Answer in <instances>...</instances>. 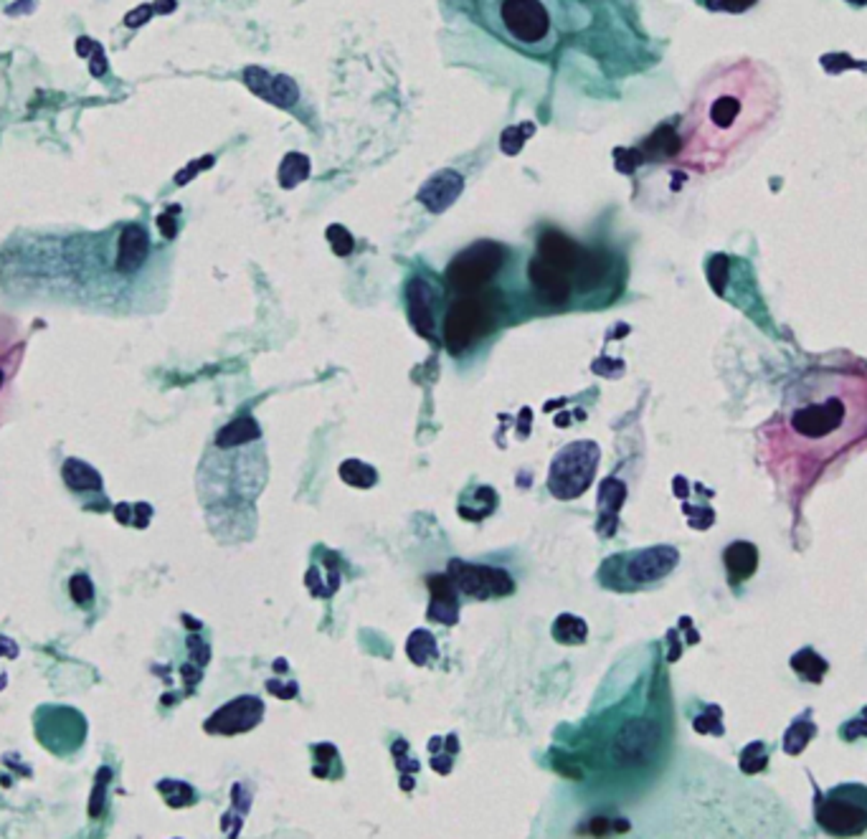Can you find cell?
Wrapping results in <instances>:
<instances>
[{"instance_id": "44dd1931", "label": "cell", "mask_w": 867, "mask_h": 839, "mask_svg": "<svg viewBox=\"0 0 867 839\" xmlns=\"http://www.w3.org/2000/svg\"><path fill=\"white\" fill-rule=\"evenodd\" d=\"M62 477H64L66 487L74 489V492H84V489H102V484H104L102 474H99L92 465L81 462V459H77V457L66 459L64 467H62Z\"/></svg>"}, {"instance_id": "f35d334b", "label": "cell", "mask_w": 867, "mask_h": 839, "mask_svg": "<svg viewBox=\"0 0 867 839\" xmlns=\"http://www.w3.org/2000/svg\"><path fill=\"white\" fill-rule=\"evenodd\" d=\"M96 49V44L92 41V38H79L77 41V53H81V56H87L89 51H95Z\"/></svg>"}, {"instance_id": "ab89813d", "label": "cell", "mask_w": 867, "mask_h": 839, "mask_svg": "<svg viewBox=\"0 0 867 839\" xmlns=\"http://www.w3.org/2000/svg\"><path fill=\"white\" fill-rule=\"evenodd\" d=\"M847 3H857V5H863L865 0H847Z\"/></svg>"}, {"instance_id": "2e32d148", "label": "cell", "mask_w": 867, "mask_h": 839, "mask_svg": "<svg viewBox=\"0 0 867 839\" xmlns=\"http://www.w3.org/2000/svg\"><path fill=\"white\" fill-rule=\"evenodd\" d=\"M409 315L411 325L418 335L432 338L436 327V315H434V290L424 279H414L409 284Z\"/></svg>"}, {"instance_id": "1f68e13d", "label": "cell", "mask_w": 867, "mask_h": 839, "mask_svg": "<svg viewBox=\"0 0 867 839\" xmlns=\"http://www.w3.org/2000/svg\"><path fill=\"white\" fill-rule=\"evenodd\" d=\"M761 748H764L761 743H754L751 748L743 751V756H740V769H743L746 774H758V771L766 766V753H764Z\"/></svg>"}, {"instance_id": "6da1fadb", "label": "cell", "mask_w": 867, "mask_h": 839, "mask_svg": "<svg viewBox=\"0 0 867 839\" xmlns=\"http://www.w3.org/2000/svg\"><path fill=\"white\" fill-rule=\"evenodd\" d=\"M781 89L769 66L756 59L721 64L692 99L677 160L695 173H713L736 158L779 114Z\"/></svg>"}, {"instance_id": "d4e9b609", "label": "cell", "mask_w": 867, "mask_h": 839, "mask_svg": "<svg viewBox=\"0 0 867 839\" xmlns=\"http://www.w3.org/2000/svg\"><path fill=\"white\" fill-rule=\"evenodd\" d=\"M340 477H343V482L353 484V487H358V489H368V487H373V484L378 482L376 469L368 467V465H363V462H358V459H348V462H343V467H340Z\"/></svg>"}, {"instance_id": "ac0fdd59", "label": "cell", "mask_w": 867, "mask_h": 839, "mask_svg": "<svg viewBox=\"0 0 867 839\" xmlns=\"http://www.w3.org/2000/svg\"><path fill=\"white\" fill-rule=\"evenodd\" d=\"M432 586V609L429 619L442 621V624H454L457 621V588L450 581V576H436L429 579Z\"/></svg>"}, {"instance_id": "8d00e7d4", "label": "cell", "mask_w": 867, "mask_h": 839, "mask_svg": "<svg viewBox=\"0 0 867 839\" xmlns=\"http://www.w3.org/2000/svg\"><path fill=\"white\" fill-rule=\"evenodd\" d=\"M150 18V8L147 5H143L140 11H135V13H129L125 21H128V26H140V23H144Z\"/></svg>"}, {"instance_id": "277c9868", "label": "cell", "mask_w": 867, "mask_h": 839, "mask_svg": "<svg viewBox=\"0 0 867 839\" xmlns=\"http://www.w3.org/2000/svg\"><path fill=\"white\" fill-rule=\"evenodd\" d=\"M677 561L680 555L670 546H655L640 553H619L601 563L599 581L611 591H637L670 576Z\"/></svg>"}, {"instance_id": "83f0119b", "label": "cell", "mask_w": 867, "mask_h": 839, "mask_svg": "<svg viewBox=\"0 0 867 839\" xmlns=\"http://www.w3.org/2000/svg\"><path fill=\"white\" fill-rule=\"evenodd\" d=\"M432 654H436V642H434L432 634L424 629L414 631L411 639H409V657L417 664H426Z\"/></svg>"}, {"instance_id": "d6a6232c", "label": "cell", "mask_w": 867, "mask_h": 839, "mask_svg": "<svg viewBox=\"0 0 867 839\" xmlns=\"http://www.w3.org/2000/svg\"><path fill=\"white\" fill-rule=\"evenodd\" d=\"M327 239H330V246H333V251H335L337 257H345V254L353 251V236L343 226L327 228Z\"/></svg>"}, {"instance_id": "603a6c76", "label": "cell", "mask_w": 867, "mask_h": 839, "mask_svg": "<svg viewBox=\"0 0 867 839\" xmlns=\"http://www.w3.org/2000/svg\"><path fill=\"white\" fill-rule=\"evenodd\" d=\"M586 634H589L586 621L571 616V613H563L553 624V639H558L561 645H581L586 639Z\"/></svg>"}, {"instance_id": "52a82bcc", "label": "cell", "mask_w": 867, "mask_h": 839, "mask_svg": "<svg viewBox=\"0 0 867 839\" xmlns=\"http://www.w3.org/2000/svg\"><path fill=\"white\" fill-rule=\"evenodd\" d=\"M495 325V305L490 297L467 292L462 294L447 312L444 323V342L450 353H462L472 348L480 338H484Z\"/></svg>"}, {"instance_id": "9a60e30c", "label": "cell", "mask_w": 867, "mask_h": 839, "mask_svg": "<svg viewBox=\"0 0 867 839\" xmlns=\"http://www.w3.org/2000/svg\"><path fill=\"white\" fill-rule=\"evenodd\" d=\"M530 282H533L535 290L541 292V297L548 300L550 305H561V302L568 300V294H571L568 275L561 272V269H556V267H550L541 257L530 261Z\"/></svg>"}, {"instance_id": "d590c367", "label": "cell", "mask_w": 867, "mask_h": 839, "mask_svg": "<svg viewBox=\"0 0 867 839\" xmlns=\"http://www.w3.org/2000/svg\"><path fill=\"white\" fill-rule=\"evenodd\" d=\"M188 645L193 646V657H195V660L201 662V664H206V660H209V652H206V645H203V642H201L198 637H191V639H188Z\"/></svg>"}, {"instance_id": "ba28073f", "label": "cell", "mask_w": 867, "mask_h": 839, "mask_svg": "<svg viewBox=\"0 0 867 839\" xmlns=\"http://www.w3.org/2000/svg\"><path fill=\"white\" fill-rule=\"evenodd\" d=\"M87 736V720L74 708H41L36 712V738L51 753L77 751Z\"/></svg>"}, {"instance_id": "8fae6325", "label": "cell", "mask_w": 867, "mask_h": 839, "mask_svg": "<svg viewBox=\"0 0 867 839\" xmlns=\"http://www.w3.org/2000/svg\"><path fill=\"white\" fill-rule=\"evenodd\" d=\"M450 581L457 591H462L469 598H492L508 596L515 591V581L502 568L490 565H469L462 561L450 563Z\"/></svg>"}, {"instance_id": "3957f363", "label": "cell", "mask_w": 867, "mask_h": 839, "mask_svg": "<svg viewBox=\"0 0 867 839\" xmlns=\"http://www.w3.org/2000/svg\"><path fill=\"white\" fill-rule=\"evenodd\" d=\"M482 26L528 56H548L561 44V0H475Z\"/></svg>"}, {"instance_id": "d6986e66", "label": "cell", "mask_w": 867, "mask_h": 839, "mask_svg": "<svg viewBox=\"0 0 867 839\" xmlns=\"http://www.w3.org/2000/svg\"><path fill=\"white\" fill-rule=\"evenodd\" d=\"M722 558H725V568H728L731 579L739 583V581H746V579H751V576L756 573V565H758V550H756V546H751V543L739 540V543H733L731 548L725 550Z\"/></svg>"}, {"instance_id": "e575fe53", "label": "cell", "mask_w": 867, "mask_h": 839, "mask_svg": "<svg viewBox=\"0 0 867 839\" xmlns=\"http://www.w3.org/2000/svg\"><path fill=\"white\" fill-rule=\"evenodd\" d=\"M107 71V59H104V51L96 46L95 56H92V77H104Z\"/></svg>"}, {"instance_id": "4316f807", "label": "cell", "mask_w": 867, "mask_h": 839, "mask_svg": "<svg viewBox=\"0 0 867 839\" xmlns=\"http://www.w3.org/2000/svg\"><path fill=\"white\" fill-rule=\"evenodd\" d=\"M814 733H817L814 723L806 720V718H799V720L787 730V738H784V748H787V753H791V756L802 753L804 745L814 738Z\"/></svg>"}, {"instance_id": "f1b7e54d", "label": "cell", "mask_w": 867, "mask_h": 839, "mask_svg": "<svg viewBox=\"0 0 867 839\" xmlns=\"http://www.w3.org/2000/svg\"><path fill=\"white\" fill-rule=\"evenodd\" d=\"M622 500H624V487H622V482L607 480V482L601 484L599 502H601V510H604V513H607V510L616 513V510H619V505H622ZM604 513H601V515H604Z\"/></svg>"}, {"instance_id": "60d3db41", "label": "cell", "mask_w": 867, "mask_h": 839, "mask_svg": "<svg viewBox=\"0 0 867 839\" xmlns=\"http://www.w3.org/2000/svg\"><path fill=\"white\" fill-rule=\"evenodd\" d=\"M0 386H3V371H0Z\"/></svg>"}, {"instance_id": "9c48e42d", "label": "cell", "mask_w": 867, "mask_h": 839, "mask_svg": "<svg viewBox=\"0 0 867 839\" xmlns=\"http://www.w3.org/2000/svg\"><path fill=\"white\" fill-rule=\"evenodd\" d=\"M659 748V728L652 720H629L616 730L609 745L611 761L622 769H640L655 759Z\"/></svg>"}, {"instance_id": "ffe728a7", "label": "cell", "mask_w": 867, "mask_h": 839, "mask_svg": "<svg viewBox=\"0 0 867 839\" xmlns=\"http://www.w3.org/2000/svg\"><path fill=\"white\" fill-rule=\"evenodd\" d=\"M259 439H261V432H259L257 421L252 419V416H241V419L231 421L228 426H224L216 434V449L246 447V444H254Z\"/></svg>"}, {"instance_id": "4dcf8cb0", "label": "cell", "mask_w": 867, "mask_h": 839, "mask_svg": "<svg viewBox=\"0 0 867 839\" xmlns=\"http://www.w3.org/2000/svg\"><path fill=\"white\" fill-rule=\"evenodd\" d=\"M112 778V771L110 769H102L96 774V784H95V794H92V802H89V817L96 819L102 814V807H104V789H107V781Z\"/></svg>"}, {"instance_id": "f546056e", "label": "cell", "mask_w": 867, "mask_h": 839, "mask_svg": "<svg viewBox=\"0 0 867 839\" xmlns=\"http://www.w3.org/2000/svg\"><path fill=\"white\" fill-rule=\"evenodd\" d=\"M69 588H71V598L79 606H89L95 601V583H92V579L87 573H77L71 579V583H69Z\"/></svg>"}, {"instance_id": "cb8c5ba5", "label": "cell", "mask_w": 867, "mask_h": 839, "mask_svg": "<svg viewBox=\"0 0 867 839\" xmlns=\"http://www.w3.org/2000/svg\"><path fill=\"white\" fill-rule=\"evenodd\" d=\"M791 667L797 670L799 678L809 679V682H819V679L824 678V672H827V662L822 660L814 649H802L799 654H794Z\"/></svg>"}, {"instance_id": "484cf974", "label": "cell", "mask_w": 867, "mask_h": 839, "mask_svg": "<svg viewBox=\"0 0 867 839\" xmlns=\"http://www.w3.org/2000/svg\"><path fill=\"white\" fill-rule=\"evenodd\" d=\"M307 176H310V160H307L302 152H289L285 162H282V168H279V183L285 188H294Z\"/></svg>"}, {"instance_id": "30bf717a", "label": "cell", "mask_w": 867, "mask_h": 839, "mask_svg": "<svg viewBox=\"0 0 867 839\" xmlns=\"http://www.w3.org/2000/svg\"><path fill=\"white\" fill-rule=\"evenodd\" d=\"M500 259H502V249L498 243H477V246L467 249L451 261L447 282L462 294L477 292L484 282H490L492 275L498 272Z\"/></svg>"}, {"instance_id": "e0dca14e", "label": "cell", "mask_w": 867, "mask_h": 839, "mask_svg": "<svg viewBox=\"0 0 867 839\" xmlns=\"http://www.w3.org/2000/svg\"><path fill=\"white\" fill-rule=\"evenodd\" d=\"M246 84L249 89H254L259 97H264L267 102H274L279 107H289L297 99V86L285 77H272L264 69H249L246 71Z\"/></svg>"}, {"instance_id": "7c38bea8", "label": "cell", "mask_w": 867, "mask_h": 839, "mask_svg": "<svg viewBox=\"0 0 867 839\" xmlns=\"http://www.w3.org/2000/svg\"><path fill=\"white\" fill-rule=\"evenodd\" d=\"M264 715V705L259 697L244 695L236 697L234 703L224 705L219 712H213L206 720V730L209 733H224V736H234V733H244L252 730L261 720Z\"/></svg>"}, {"instance_id": "4fadbf2b", "label": "cell", "mask_w": 867, "mask_h": 839, "mask_svg": "<svg viewBox=\"0 0 867 839\" xmlns=\"http://www.w3.org/2000/svg\"><path fill=\"white\" fill-rule=\"evenodd\" d=\"M150 257V236L140 224H125L117 239L114 269L117 275H135Z\"/></svg>"}, {"instance_id": "7a4b0ae2", "label": "cell", "mask_w": 867, "mask_h": 839, "mask_svg": "<svg viewBox=\"0 0 867 839\" xmlns=\"http://www.w3.org/2000/svg\"><path fill=\"white\" fill-rule=\"evenodd\" d=\"M867 434V373L814 368L797 378L769 424L771 452L806 472Z\"/></svg>"}, {"instance_id": "5bb4252c", "label": "cell", "mask_w": 867, "mask_h": 839, "mask_svg": "<svg viewBox=\"0 0 867 839\" xmlns=\"http://www.w3.org/2000/svg\"><path fill=\"white\" fill-rule=\"evenodd\" d=\"M462 188H465V180H462V176L459 173H454V170H442V173H436L421 191H418V201L426 206L429 210H434V213H442V210H447L459 198V193H462Z\"/></svg>"}, {"instance_id": "74e56055", "label": "cell", "mask_w": 867, "mask_h": 839, "mask_svg": "<svg viewBox=\"0 0 867 839\" xmlns=\"http://www.w3.org/2000/svg\"><path fill=\"white\" fill-rule=\"evenodd\" d=\"M158 226L162 228V234H165L168 239L176 236V226H173V218H170V216H161V218H158Z\"/></svg>"}, {"instance_id": "5b68a950", "label": "cell", "mask_w": 867, "mask_h": 839, "mask_svg": "<svg viewBox=\"0 0 867 839\" xmlns=\"http://www.w3.org/2000/svg\"><path fill=\"white\" fill-rule=\"evenodd\" d=\"M599 447L596 441H574L563 447L556 454L550 474H548V489L558 500H576L581 498L596 477L599 467Z\"/></svg>"}, {"instance_id": "8992f818", "label": "cell", "mask_w": 867, "mask_h": 839, "mask_svg": "<svg viewBox=\"0 0 867 839\" xmlns=\"http://www.w3.org/2000/svg\"><path fill=\"white\" fill-rule=\"evenodd\" d=\"M817 824L835 837H857L867 832V786L842 784L817 802Z\"/></svg>"}, {"instance_id": "836d02e7", "label": "cell", "mask_w": 867, "mask_h": 839, "mask_svg": "<svg viewBox=\"0 0 867 839\" xmlns=\"http://www.w3.org/2000/svg\"><path fill=\"white\" fill-rule=\"evenodd\" d=\"M756 0H718L713 3V8H721V11H728V13H743L748 8H754Z\"/></svg>"}, {"instance_id": "7402d4cb", "label": "cell", "mask_w": 867, "mask_h": 839, "mask_svg": "<svg viewBox=\"0 0 867 839\" xmlns=\"http://www.w3.org/2000/svg\"><path fill=\"white\" fill-rule=\"evenodd\" d=\"M469 498L475 500L477 507L469 510V502H459V515L465 517V520H482V517H487L498 507V495L490 487H475L469 492Z\"/></svg>"}]
</instances>
